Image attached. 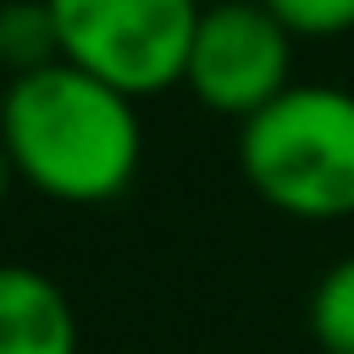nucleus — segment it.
Instances as JSON below:
<instances>
[{
    "mask_svg": "<svg viewBox=\"0 0 354 354\" xmlns=\"http://www.w3.org/2000/svg\"><path fill=\"white\" fill-rule=\"evenodd\" d=\"M6 149L28 188L100 205L133 183L138 116L133 100L72 61L22 72L6 94Z\"/></svg>",
    "mask_w": 354,
    "mask_h": 354,
    "instance_id": "nucleus-1",
    "label": "nucleus"
},
{
    "mask_svg": "<svg viewBox=\"0 0 354 354\" xmlns=\"http://www.w3.org/2000/svg\"><path fill=\"white\" fill-rule=\"evenodd\" d=\"M288 28L260 0H216L199 11L188 50V88L221 116H254L288 94Z\"/></svg>",
    "mask_w": 354,
    "mask_h": 354,
    "instance_id": "nucleus-4",
    "label": "nucleus"
},
{
    "mask_svg": "<svg viewBox=\"0 0 354 354\" xmlns=\"http://www.w3.org/2000/svg\"><path fill=\"white\" fill-rule=\"evenodd\" d=\"M55 17L61 61L122 88L127 100L160 94L188 77L199 0H44Z\"/></svg>",
    "mask_w": 354,
    "mask_h": 354,
    "instance_id": "nucleus-3",
    "label": "nucleus"
},
{
    "mask_svg": "<svg viewBox=\"0 0 354 354\" xmlns=\"http://www.w3.org/2000/svg\"><path fill=\"white\" fill-rule=\"evenodd\" d=\"M310 332L326 354H354V254L321 277L310 299Z\"/></svg>",
    "mask_w": 354,
    "mask_h": 354,
    "instance_id": "nucleus-7",
    "label": "nucleus"
},
{
    "mask_svg": "<svg viewBox=\"0 0 354 354\" xmlns=\"http://www.w3.org/2000/svg\"><path fill=\"white\" fill-rule=\"evenodd\" d=\"M0 354H77V321L61 288L28 266L0 277Z\"/></svg>",
    "mask_w": 354,
    "mask_h": 354,
    "instance_id": "nucleus-5",
    "label": "nucleus"
},
{
    "mask_svg": "<svg viewBox=\"0 0 354 354\" xmlns=\"http://www.w3.org/2000/svg\"><path fill=\"white\" fill-rule=\"evenodd\" d=\"M205 6H216V0H205Z\"/></svg>",
    "mask_w": 354,
    "mask_h": 354,
    "instance_id": "nucleus-9",
    "label": "nucleus"
},
{
    "mask_svg": "<svg viewBox=\"0 0 354 354\" xmlns=\"http://www.w3.org/2000/svg\"><path fill=\"white\" fill-rule=\"evenodd\" d=\"M260 6L288 33H304V39H332L354 28V0H260Z\"/></svg>",
    "mask_w": 354,
    "mask_h": 354,
    "instance_id": "nucleus-8",
    "label": "nucleus"
},
{
    "mask_svg": "<svg viewBox=\"0 0 354 354\" xmlns=\"http://www.w3.org/2000/svg\"><path fill=\"white\" fill-rule=\"evenodd\" d=\"M238 160L249 188L304 221L354 210V94L288 88L243 122Z\"/></svg>",
    "mask_w": 354,
    "mask_h": 354,
    "instance_id": "nucleus-2",
    "label": "nucleus"
},
{
    "mask_svg": "<svg viewBox=\"0 0 354 354\" xmlns=\"http://www.w3.org/2000/svg\"><path fill=\"white\" fill-rule=\"evenodd\" d=\"M0 50L6 61L22 72H39V66H55L61 61V39H55V17L44 0H22L0 17Z\"/></svg>",
    "mask_w": 354,
    "mask_h": 354,
    "instance_id": "nucleus-6",
    "label": "nucleus"
}]
</instances>
